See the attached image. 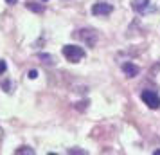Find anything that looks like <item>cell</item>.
I'll return each mask as SVG.
<instances>
[{"label":"cell","mask_w":160,"mask_h":155,"mask_svg":"<svg viewBox=\"0 0 160 155\" xmlns=\"http://www.w3.org/2000/svg\"><path fill=\"white\" fill-rule=\"evenodd\" d=\"M76 38L81 40L87 47H95L97 40H99V34L94 29H79V31H76Z\"/></svg>","instance_id":"6da1fadb"},{"label":"cell","mask_w":160,"mask_h":155,"mask_svg":"<svg viewBox=\"0 0 160 155\" xmlns=\"http://www.w3.org/2000/svg\"><path fill=\"white\" fill-rule=\"evenodd\" d=\"M61 52H63V56H65L70 63H79L81 59L85 58V51H83L81 47H78V45H65Z\"/></svg>","instance_id":"7a4b0ae2"},{"label":"cell","mask_w":160,"mask_h":155,"mask_svg":"<svg viewBox=\"0 0 160 155\" xmlns=\"http://www.w3.org/2000/svg\"><path fill=\"white\" fill-rule=\"evenodd\" d=\"M140 99H142L149 108H153V110L160 108V97H158V94L153 92V90H142V92H140Z\"/></svg>","instance_id":"3957f363"},{"label":"cell","mask_w":160,"mask_h":155,"mask_svg":"<svg viewBox=\"0 0 160 155\" xmlns=\"http://www.w3.org/2000/svg\"><path fill=\"white\" fill-rule=\"evenodd\" d=\"M112 11H113V6L112 4H108V2H97V4H94V8H92V15L108 16Z\"/></svg>","instance_id":"277c9868"},{"label":"cell","mask_w":160,"mask_h":155,"mask_svg":"<svg viewBox=\"0 0 160 155\" xmlns=\"http://www.w3.org/2000/svg\"><path fill=\"white\" fill-rule=\"evenodd\" d=\"M131 8H133L135 13L142 15L149 9V0H131Z\"/></svg>","instance_id":"5b68a950"},{"label":"cell","mask_w":160,"mask_h":155,"mask_svg":"<svg viewBox=\"0 0 160 155\" xmlns=\"http://www.w3.org/2000/svg\"><path fill=\"white\" fill-rule=\"evenodd\" d=\"M122 72L128 76V78H135V76H138V72H140V69H138L137 65H133V63H122Z\"/></svg>","instance_id":"8992f818"},{"label":"cell","mask_w":160,"mask_h":155,"mask_svg":"<svg viewBox=\"0 0 160 155\" xmlns=\"http://www.w3.org/2000/svg\"><path fill=\"white\" fill-rule=\"evenodd\" d=\"M25 6H27V9L34 11V13H43V11H45L43 6H42V4H36V2H27Z\"/></svg>","instance_id":"52a82bcc"},{"label":"cell","mask_w":160,"mask_h":155,"mask_svg":"<svg viewBox=\"0 0 160 155\" xmlns=\"http://www.w3.org/2000/svg\"><path fill=\"white\" fill-rule=\"evenodd\" d=\"M15 153H16V155H23V153L34 155V150H32L31 146H20V148H16V150H15Z\"/></svg>","instance_id":"ba28073f"},{"label":"cell","mask_w":160,"mask_h":155,"mask_svg":"<svg viewBox=\"0 0 160 155\" xmlns=\"http://www.w3.org/2000/svg\"><path fill=\"white\" fill-rule=\"evenodd\" d=\"M38 58L43 59L47 65H52V63H54V56H51V54H45V52H40V54H38Z\"/></svg>","instance_id":"9c48e42d"},{"label":"cell","mask_w":160,"mask_h":155,"mask_svg":"<svg viewBox=\"0 0 160 155\" xmlns=\"http://www.w3.org/2000/svg\"><path fill=\"white\" fill-rule=\"evenodd\" d=\"M6 69H8L6 61H4V59H0V74H4V72H6Z\"/></svg>","instance_id":"30bf717a"},{"label":"cell","mask_w":160,"mask_h":155,"mask_svg":"<svg viewBox=\"0 0 160 155\" xmlns=\"http://www.w3.org/2000/svg\"><path fill=\"white\" fill-rule=\"evenodd\" d=\"M27 76H29L31 80H36V78H38V70H34V69H32V70H29V74H27Z\"/></svg>","instance_id":"8fae6325"},{"label":"cell","mask_w":160,"mask_h":155,"mask_svg":"<svg viewBox=\"0 0 160 155\" xmlns=\"http://www.w3.org/2000/svg\"><path fill=\"white\" fill-rule=\"evenodd\" d=\"M68 153H87V152H85V150H78V148H70Z\"/></svg>","instance_id":"7c38bea8"},{"label":"cell","mask_w":160,"mask_h":155,"mask_svg":"<svg viewBox=\"0 0 160 155\" xmlns=\"http://www.w3.org/2000/svg\"><path fill=\"white\" fill-rule=\"evenodd\" d=\"M6 2H8L9 6H15V4H16V2H18V0H6Z\"/></svg>","instance_id":"4fadbf2b"},{"label":"cell","mask_w":160,"mask_h":155,"mask_svg":"<svg viewBox=\"0 0 160 155\" xmlns=\"http://www.w3.org/2000/svg\"><path fill=\"white\" fill-rule=\"evenodd\" d=\"M2 137H4V132H2V128H0V144H2Z\"/></svg>","instance_id":"5bb4252c"},{"label":"cell","mask_w":160,"mask_h":155,"mask_svg":"<svg viewBox=\"0 0 160 155\" xmlns=\"http://www.w3.org/2000/svg\"><path fill=\"white\" fill-rule=\"evenodd\" d=\"M153 155H160V150H155V152H153Z\"/></svg>","instance_id":"9a60e30c"},{"label":"cell","mask_w":160,"mask_h":155,"mask_svg":"<svg viewBox=\"0 0 160 155\" xmlns=\"http://www.w3.org/2000/svg\"><path fill=\"white\" fill-rule=\"evenodd\" d=\"M43 2H47V0H43Z\"/></svg>","instance_id":"2e32d148"}]
</instances>
